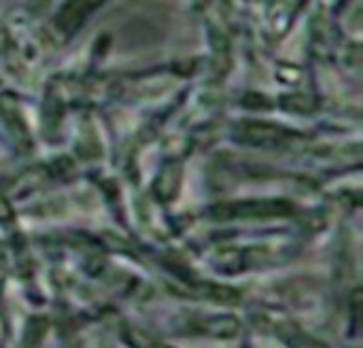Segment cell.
I'll return each mask as SVG.
<instances>
[{"label": "cell", "mask_w": 363, "mask_h": 348, "mask_svg": "<svg viewBox=\"0 0 363 348\" xmlns=\"http://www.w3.org/2000/svg\"><path fill=\"white\" fill-rule=\"evenodd\" d=\"M194 332L217 338V340H232L240 332V321L232 315H213V317H196L191 321Z\"/></svg>", "instance_id": "obj_3"}, {"label": "cell", "mask_w": 363, "mask_h": 348, "mask_svg": "<svg viewBox=\"0 0 363 348\" xmlns=\"http://www.w3.org/2000/svg\"><path fill=\"white\" fill-rule=\"evenodd\" d=\"M100 2H102V0H68V2L64 4V9L60 11L55 26H57L62 32L74 30V28L89 15V11H94Z\"/></svg>", "instance_id": "obj_4"}, {"label": "cell", "mask_w": 363, "mask_h": 348, "mask_svg": "<svg viewBox=\"0 0 363 348\" xmlns=\"http://www.w3.org/2000/svg\"><path fill=\"white\" fill-rule=\"evenodd\" d=\"M196 293L204 300H213L217 304H238L240 293L232 287H223V285H211V283H200L194 285Z\"/></svg>", "instance_id": "obj_5"}, {"label": "cell", "mask_w": 363, "mask_h": 348, "mask_svg": "<svg viewBox=\"0 0 363 348\" xmlns=\"http://www.w3.org/2000/svg\"><path fill=\"white\" fill-rule=\"evenodd\" d=\"M294 208L285 200H247V202H232V204H219L213 211H208V217L217 221L225 219H262V217H287Z\"/></svg>", "instance_id": "obj_1"}, {"label": "cell", "mask_w": 363, "mask_h": 348, "mask_svg": "<svg viewBox=\"0 0 363 348\" xmlns=\"http://www.w3.org/2000/svg\"><path fill=\"white\" fill-rule=\"evenodd\" d=\"M238 138L249 145H257V147H283V145L291 142L296 138V134L283 125H274V123H266V121H249V123L240 125Z\"/></svg>", "instance_id": "obj_2"}, {"label": "cell", "mask_w": 363, "mask_h": 348, "mask_svg": "<svg viewBox=\"0 0 363 348\" xmlns=\"http://www.w3.org/2000/svg\"><path fill=\"white\" fill-rule=\"evenodd\" d=\"M123 336H125L128 344L132 348H170L168 344L160 342L157 338H153V336H149L147 332L136 330V327H128V330L123 332Z\"/></svg>", "instance_id": "obj_7"}, {"label": "cell", "mask_w": 363, "mask_h": 348, "mask_svg": "<svg viewBox=\"0 0 363 348\" xmlns=\"http://www.w3.org/2000/svg\"><path fill=\"white\" fill-rule=\"evenodd\" d=\"M281 336L291 348H330L328 344H323L321 340L308 336L306 332H302L300 327H294V325L281 327Z\"/></svg>", "instance_id": "obj_6"}]
</instances>
